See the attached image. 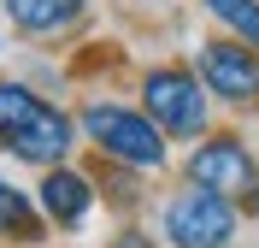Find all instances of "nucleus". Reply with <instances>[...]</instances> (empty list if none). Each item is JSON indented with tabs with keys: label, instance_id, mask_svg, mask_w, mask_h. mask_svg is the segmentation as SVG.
Masks as SVG:
<instances>
[{
	"label": "nucleus",
	"instance_id": "f257e3e1",
	"mask_svg": "<svg viewBox=\"0 0 259 248\" xmlns=\"http://www.w3.org/2000/svg\"><path fill=\"white\" fill-rule=\"evenodd\" d=\"M77 124L100 154H112L124 165H142V171L165 165V130L153 124V113H136V107H118V100H89Z\"/></svg>",
	"mask_w": 259,
	"mask_h": 248
},
{
	"label": "nucleus",
	"instance_id": "1a4fd4ad",
	"mask_svg": "<svg viewBox=\"0 0 259 248\" xmlns=\"http://www.w3.org/2000/svg\"><path fill=\"white\" fill-rule=\"evenodd\" d=\"M0 236H18V242L41 236V219H35V207L18 195L12 183H0Z\"/></svg>",
	"mask_w": 259,
	"mask_h": 248
},
{
	"label": "nucleus",
	"instance_id": "6e6552de",
	"mask_svg": "<svg viewBox=\"0 0 259 248\" xmlns=\"http://www.w3.org/2000/svg\"><path fill=\"white\" fill-rule=\"evenodd\" d=\"M0 6H6V18H12L18 30H35V36L65 30L82 12V0H0Z\"/></svg>",
	"mask_w": 259,
	"mask_h": 248
},
{
	"label": "nucleus",
	"instance_id": "20e7f679",
	"mask_svg": "<svg viewBox=\"0 0 259 248\" xmlns=\"http://www.w3.org/2000/svg\"><path fill=\"white\" fill-rule=\"evenodd\" d=\"M189 183H206V189H218L230 201H247V213L259 207V160L236 136H206L189 160Z\"/></svg>",
	"mask_w": 259,
	"mask_h": 248
},
{
	"label": "nucleus",
	"instance_id": "9d476101",
	"mask_svg": "<svg viewBox=\"0 0 259 248\" xmlns=\"http://www.w3.org/2000/svg\"><path fill=\"white\" fill-rule=\"evenodd\" d=\"M41 100L24 89V83H0V148H12V136L24 130V118L35 113Z\"/></svg>",
	"mask_w": 259,
	"mask_h": 248
},
{
	"label": "nucleus",
	"instance_id": "423d86ee",
	"mask_svg": "<svg viewBox=\"0 0 259 248\" xmlns=\"http://www.w3.org/2000/svg\"><path fill=\"white\" fill-rule=\"evenodd\" d=\"M71 142H77V136H71V118H65L59 107L41 100V107L24 118V130L12 136V154H18L24 165H65Z\"/></svg>",
	"mask_w": 259,
	"mask_h": 248
},
{
	"label": "nucleus",
	"instance_id": "7ed1b4c3",
	"mask_svg": "<svg viewBox=\"0 0 259 248\" xmlns=\"http://www.w3.org/2000/svg\"><path fill=\"white\" fill-rule=\"evenodd\" d=\"M142 107L153 113V124L165 136H200L206 130V83H200V71H177V65L147 71Z\"/></svg>",
	"mask_w": 259,
	"mask_h": 248
},
{
	"label": "nucleus",
	"instance_id": "39448f33",
	"mask_svg": "<svg viewBox=\"0 0 259 248\" xmlns=\"http://www.w3.org/2000/svg\"><path fill=\"white\" fill-rule=\"evenodd\" d=\"M194 71L218 100L230 107H259V48L247 42H206L194 53Z\"/></svg>",
	"mask_w": 259,
	"mask_h": 248
},
{
	"label": "nucleus",
	"instance_id": "9b49d317",
	"mask_svg": "<svg viewBox=\"0 0 259 248\" xmlns=\"http://www.w3.org/2000/svg\"><path fill=\"white\" fill-rule=\"evenodd\" d=\"M200 6H206L218 24H230L247 48H259V0H200Z\"/></svg>",
	"mask_w": 259,
	"mask_h": 248
},
{
	"label": "nucleus",
	"instance_id": "0eeeda50",
	"mask_svg": "<svg viewBox=\"0 0 259 248\" xmlns=\"http://www.w3.org/2000/svg\"><path fill=\"white\" fill-rule=\"evenodd\" d=\"M89 207H95L89 178L82 171H65V165H48V178H41V213L53 225H65V231H77L82 219H89Z\"/></svg>",
	"mask_w": 259,
	"mask_h": 248
},
{
	"label": "nucleus",
	"instance_id": "f03ea898",
	"mask_svg": "<svg viewBox=\"0 0 259 248\" xmlns=\"http://www.w3.org/2000/svg\"><path fill=\"white\" fill-rule=\"evenodd\" d=\"M236 225H242L236 201L206 189V183L177 189L165 201V219H159V231H165L171 248H236Z\"/></svg>",
	"mask_w": 259,
	"mask_h": 248
},
{
	"label": "nucleus",
	"instance_id": "f8f14e48",
	"mask_svg": "<svg viewBox=\"0 0 259 248\" xmlns=\"http://www.w3.org/2000/svg\"><path fill=\"white\" fill-rule=\"evenodd\" d=\"M106 248H153V236H142V231H118Z\"/></svg>",
	"mask_w": 259,
	"mask_h": 248
}]
</instances>
